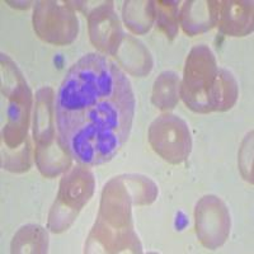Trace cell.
I'll use <instances>...</instances> for the list:
<instances>
[{
    "instance_id": "1",
    "label": "cell",
    "mask_w": 254,
    "mask_h": 254,
    "mask_svg": "<svg viewBox=\"0 0 254 254\" xmlns=\"http://www.w3.org/2000/svg\"><path fill=\"white\" fill-rule=\"evenodd\" d=\"M220 67L214 54L205 45L194 47L186 63L181 97L190 110L198 113L212 112L211 98Z\"/></svg>"
},
{
    "instance_id": "2",
    "label": "cell",
    "mask_w": 254,
    "mask_h": 254,
    "mask_svg": "<svg viewBox=\"0 0 254 254\" xmlns=\"http://www.w3.org/2000/svg\"><path fill=\"white\" fill-rule=\"evenodd\" d=\"M149 142L158 155L171 164H181L192 151V137L185 120L174 115H162L150 125Z\"/></svg>"
},
{
    "instance_id": "3",
    "label": "cell",
    "mask_w": 254,
    "mask_h": 254,
    "mask_svg": "<svg viewBox=\"0 0 254 254\" xmlns=\"http://www.w3.org/2000/svg\"><path fill=\"white\" fill-rule=\"evenodd\" d=\"M196 231L207 248L215 249L224 244L230 233V215L221 199L206 196L197 203Z\"/></svg>"
},
{
    "instance_id": "4",
    "label": "cell",
    "mask_w": 254,
    "mask_h": 254,
    "mask_svg": "<svg viewBox=\"0 0 254 254\" xmlns=\"http://www.w3.org/2000/svg\"><path fill=\"white\" fill-rule=\"evenodd\" d=\"M220 5L219 23L222 33L246 36L253 29V3L252 1H222Z\"/></svg>"
},
{
    "instance_id": "5",
    "label": "cell",
    "mask_w": 254,
    "mask_h": 254,
    "mask_svg": "<svg viewBox=\"0 0 254 254\" xmlns=\"http://www.w3.org/2000/svg\"><path fill=\"white\" fill-rule=\"evenodd\" d=\"M219 1H187L182 9L181 23L186 33L193 36L211 29L219 20Z\"/></svg>"
},
{
    "instance_id": "6",
    "label": "cell",
    "mask_w": 254,
    "mask_h": 254,
    "mask_svg": "<svg viewBox=\"0 0 254 254\" xmlns=\"http://www.w3.org/2000/svg\"><path fill=\"white\" fill-rule=\"evenodd\" d=\"M239 95L238 81L229 70L220 67L215 85L212 98H211V110L226 111L235 104Z\"/></svg>"
},
{
    "instance_id": "7",
    "label": "cell",
    "mask_w": 254,
    "mask_h": 254,
    "mask_svg": "<svg viewBox=\"0 0 254 254\" xmlns=\"http://www.w3.org/2000/svg\"><path fill=\"white\" fill-rule=\"evenodd\" d=\"M179 78L176 72L165 71L159 76L154 85L153 103L160 110L173 108L178 102Z\"/></svg>"
},
{
    "instance_id": "8",
    "label": "cell",
    "mask_w": 254,
    "mask_h": 254,
    "mask_svg": "<svg viewBox=\"0 0 254 254\" xmlns=\"http://www.w3.org/2000/svg\"><path fill=\"white\" fill-rule=\"evenodd\" d=\"M154 5L158 26L171 38L178 31V5L177 1H158Z\"/></svg>"
}]
</instances>
